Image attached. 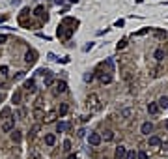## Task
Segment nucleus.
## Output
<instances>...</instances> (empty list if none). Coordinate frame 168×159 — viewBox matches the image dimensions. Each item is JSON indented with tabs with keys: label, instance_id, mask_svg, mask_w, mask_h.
Listing matches in <instances>:
<instances>
[{
	"label": "nucleus",
	"instance_id": "4",
	"mask_svg": "<svg viewBox=\"0 0 168 159\" xmlns=\"http://www.w3.org/2000/svg\"><path fill=\"white\" fill-rule=\"evenodd\" d=\"M13 127H15V118H8V120L2 124V131H4V133H11Z\"/></svg>",
	"mask_w": 168,
	"mask_h": 159
},
{
	"label": "nucleus",
	"instance_id": "33",
	"mask_svg": "<svg viewBox=\"0 0 168 159\" xmlns=\"http://www.w3.org/2000/svg\"><path fill=\"white\" fill-rule=\"evenodd\" d=\"M0 73H2V75H8V66H2V67H0Z\"/></svg>",
	"mask_w": 168,
	"mask_h": 159
},
{
	"label": "nucleus",
	"instance_id": "31",
	"mask_svg": "<svg viewBox=\"0 0 168 159\" xmlns=\"http://www.w3.org/2000/svg\"><path fill=\"white\" fill-rule=\"evenodd\" d=\"M17 114H19V118H25V116H26V109H19Z\"/></svg>",
	"mask_w": 168,
	"mask_h": 159
},
{
	"label": "nucleus",
	"instance_id": "3",
	"mask_svg": "<svg viewBox=\"0 0 168 159\" xmlns=\"http://www.w3.org/2000/svg\"><path fill=\"white\" fill-rule=\"evenodd\" d=\"M88 142H90L92 146H99V144L103 142V139H101V135H99V133H90Z\"/></svg>",
	"mask_w": 168,
	"mask_h": 159
},
{
	"label": "nucleus",
	"instance_id": "2",
	"mask_svg": "<svg viewBox=\"0 0 168 159\" xmlns=\"http://www.w3.org/2000/svg\"><path fill=\"white\" fill-rule=\"evenodd\" d=\"M71 34H73V28H65V25H60V26H58V38H65V39H69Z\"/></svg>",
	"mask_w": 168,
	"mask_h": 159
},
{
	"label": "nucleus",
	"instance_id": "39",
	"mask_svg": "<svg viewBox=\"0 0 168 159\" xmlns=\"http://www.w3.org/2000/svg\"><path fill=\"white\" fill-rule=\"evenodd\" d=\"M6 19H8V17H6V15H0V22H4V21H6Z\"/></svg>",
	"mask_w": 168,
	"mask_h": 159
},
{
	"label": "nucleus",
	"instance_id": "13",
	"mask_svg": "<svg viewBox=\"0 0 168 159\" xmlns=\"http://www.w3.org/2000/svg\"><path fill=\"white\" fill-rule=\"evenodd\" d=\"M159 110H161L159 103H148V112H150V114H157Z\"/></svg>",
	"mask_w": 168,
	"mask_h": 159
},
{
	"label": "nucleus",
	"instance_id": "40",
	"mask_svg": "<svg viewBox=\"0 0 168 159\" xmlns=\"http://www.w3.org/2000/svg\"><path fill=\"white\" fill-rule=\"evenodd\" d=\"M67 159H77V155H73V153H69V157Z\"/></svg>",
	"mask_w": 168,
	"mask_h": 159
},
{
	"label": "nucleus",
	"instance_id": "22",
	"mask_svg": "<svg viewBox=\"0 0 168 159\" xmlns=\"http://www.w3.org/2000/svg\"><path fill=\"white\" fill-rule=\"evenodd\" d=\"M56 114H58V112H54V110H51V112H49V114H47V118H45V122H47V124H51V122H54V118H56Z\"/></svg>",
	"mask_w": 168,
	"mask_h": 159
},
{
	"label": "nucleus",
	"instance_id": "5",
	"mask_svg": "<svg viewBox=\"0 0 168 159\" xmlns=\"http://www.w3.org/2000/svg\"><path fill=\"white\" fill-rule=\"evenodd\" d=\"M140 133H142V135H148V137H150V135L153 133V124H151V122H144L142 127H140Z\"/></svg>",
	"mask_w": 168,
	"mask_h": 159
},
{
	"label": "nucleus",
	"instance_id": "25",
	"mask_svg": "<svg viewBox=\"0 0 168 159\" xmlns=\"http://www.w3.org/2000/svg\"><path fill=\"white\" fill-rule=\"evenodd\" d=\"M53 84H54L53 75H47V77H45V86H53Z\"/></svg>",
	"mask_w": 168,
	"mask_h": 159
},
{
	"label": "nucleus",
	"instance_id": "18",
	"mask_svg": "<svg viewBox=\"0 0 168 159\" xmlns=\"http://www.w3.org/2000/svg\"><path fill=\"white\" fill-rule=\"evenodd\" d=\"M34 15H36V17H43V19H47V15H45V8H43V6H37V8L34 10Z\"/></svg>",
	"mask_w": 168,
	"mask_h": 159
},
{
	"label": "nucleus",
	"instance_id": "9",
	"mask_svg": "<svg viewBox=\"0 0 168 159\" xmlns=\"http://www.w3.org/2000/svg\"><path fill=\"white\" fill-rule=\"evenodd\" d=\"M36 56H37V54H36L34 51H26V53H25V62H26V64H34V62L37 60Z\"/></svg>",
	"mask_w": 168,
	"mask_h": 159
},
{
	"label": "nucleus",
	"instance_id": "30",
	"mask_svg": "<svg viewBox=\"0 0 168 159\" xmlns=\"http://www.w3.org/2000/svg\"><path fill=\"white\" fill-rule=\"evenodd\" d=\"M136 159H148V153L146 152H138L136 153Z\"/></svg>",
	"mask_w": 168,
	"mask_h": 159
},
{
	"label": "nucleus",
	"instance_id": "8",
	"mask_svg": "<svg viewBox=\"0 0 168 159\" xmlns=\"http://www.w3.org/2000/svg\"><path fill=\"white\" fill-rule=\"evenodd\" d=\"M99 81H101L103 84H110V82H112V75H110V71H103V73H99Z\"/></svg>",
	"mask_w": 168,
	"mask_h": 159
},
{
	"label": "nucleus",
	"instance_id": "17",
	"mask_svg": "<svg viewBox=\"0 0 168 159\" xmlns=\"http://www.w3.org/2000/svg\"><path fill=\"white\" fill-rule=\"evenodd\" d=\"M34 118H36V120H43V118H45V112H43L39 107L34 109Z\"/></svg>",
	"mask_w": 168,
	"mask_h": 159
},
{
	"label": "nucleus",
	"instance_id": "41",
	"mask_svg": "<svg viewBox=\"0 0 168 159\" xmlns=\"http://www.w3.org/2000/svg\"><path fill=\"white\" fill-rule=\"evenodd\" d=\"M4 101V94H0V103H2Z\"/></svg>",
	"mask_w": 168,
	"mask_h": 159
},
{
	"label": "nucleus",
	"instance_id": "27",
	"mask_svg": "<svg viewBox=\"0 0 168 159\" xmlns=\"http://www.w3.org/2000/svg\"><path fill=\"white\" fill-rule=\"evenodd\" d=\"M37 133H39V124H36V125L32 127V131H30V137H36Z\"/></svg>",
	"mask_w": 168,
	"mask_h": 159
},
{
	"label": "nucleus",
	"instance_id": "37",
	"mask_svg": "<svg viewBox=\"0 0 168 159\" xmlns=\"http://www.w3.org/2000/svg\"><path fill=\"white\" fill-rule=\"evenodd\" d=\"M22 77H25V71H19V73L15 75V79H22Z\"/></svg>",
	"mask_w": 168,
	"mask_h": 159
},
{
	"label": "nucleus",
	"instance_id": "36",
	"mask_svg": "<svg viewBox=\"0 0 168 159\" xmlns=\"http://www.w3.org/2000/svg\"><path fill=\"white\" fill-rule=\"evenodd\" d=\"M92 79H93V75H92V73H88V75H84V81H86V82H90Z\"/></svg>",
	"mask_w": 168,
	"mask_h": 159
},
{
	"label": "nucleus",
	"instance_id": "19",
	"mask_svg": "<svg viewBox=\"0 0 168 159\" xmlns=\"http://www.w3.org/2000/svg\"><path fill=\"white\" fill-rule=\"evenodd\" d=\"M159 107L161 109H168V96H162V97H159Z\"/></svg>",
	"mask_w": 168,
	"mask_h": 159
},
{
	"label": "nucleus",
	"instance_id": "42",
	"mask_svg": "<svg viewBox=\"0 0 168 159\" xmlns=\"http://www.w3.org/2000/svg\"><path fill=\"white\" fill-rule=\"evenodd\" d=\"M164 127H166V131H168V120H166V122H164Z\"/></svg>",
	"mask_w": 168,
	"mask_h": 159
},
{
	"label": "nucleus",
	"instance_id": "29",
	"mask_svg": "<svg viewBox=\"0 0 168 159\" xmlns=\"http://www.w3.org/2000/svg\"><path fill=\"white\" fill-rule=\"evenodd\" d=\"M71 150V141H64V152H69Z\"/></svg>",
	"mask_w": 168,
	"mask_h": 159
},
{
	"label": "nucleus",
	"instance_id": "1",
	"mask_svg": "<svg viewBox=\"0 0 168 159\" xmlns=\"http://www.w3.org/2000/svg\"><path fill=\"white\" fill-rule=\"evenodd\" d=\"M86 105L90 110H99L101 109V101H99V96L97 94H90L88 99H86Z\"/></svg>",
	"mask_w": 168,
	"mask_h": 159
},
{
	"label": "nucleus",
	"instance_id": "24",
	"mask_svg": "<svg viewBox=\"0 0 168 159\" xmlns=\"http://www.w3.org/2000/svg\"><path fill=\"white\" fill-rule=\"evenodd\" d=\"M153 56H155V60H159V62H161V60H162V58H164V51H162V49H157V51H155V54H153Z\"/></svg>",
	"mask_w": 168,
	"mask_h": 159
},
{
	"label": "nucleus",
	"instance_id": "14",
	"mask_svg": "<svg viewBox=\"0 0 168 159\" xmlns=\"http://www.w3.org/2000/svg\"><path fill=\"white\" fill-rule=\"evenodd\" d=\"M162 142H161V139L157 137V135H150V146L151 148H155V146H161Z\"/></svg>",
	"mask_w": 168,
	"mask_h": 159
},
{
	"label": "nucleus",
	"instance_id": "23",
	"mask_svg": "<svg viewBox=\"0 0 168 159\" xmlns=\"http://www.w3.org/2000/svg\"><path fill=\"white\" fill-rule=\"evenodd\" d=\"M10 112H11V109H10V107H4L2 110H0V118H8Z\"/></svg>",
	"mask_w": 168,
	"mask_h": 159
},
{
	"label": "nucleus",
	"instance_id": "38",
	"mask_svg": "<svg viewBox=\"0 0 168 159\" xmlns=\"http://www.w3.org/2000/svg\"><path fill=\"white\" fill-rule=\"evenodd\" d=\"M161 146H162V150H168V141H166V142H162Z\"/></svg>",
	"mask_w": 168,
	"mask_h": 159
},
{
	"label": "nucleus",
	"instance_id": "7",
	"mask_svg": "<svg viewBox=\"0 0 168 159\" xmlns=\"http://www.w3.org/2000/svg\"><path fill=\"white\" fill-rule=\"evenodd\" d=\"M65 92H67L65 81H58V82H56V88H54V94H65Z\"/></svg>",
	"mask_w": 168,
	"mask_h": 159
},
{
	"label": "nucleus",
	"instance_id": "26",
	"mask_svg": "<svg viewBox=\"0 0 168 159\" xmlns=\"http://www.w3.org/2000/svg\"><path fill=\"white\" fill-rule=\"evenodd\" d=\"M119 114H122V116H123V118H129V116H131V114H133V110H131V109H123V110H122V112H119Z\"/></svg>",
	"mask_w": 168,
	"mask_h": 159
},
{
	"label": "nucleus",
	"instance_id": "35",
	"mask_svg": "<svg viewBox=\"0 0 168 159\" xmlns=\"http://www.w3.org/2000/svg\"><path fill=\"white\" fill-rule=\"evenodd\" d=\"M8 41V36H4V34H0V45H2V43H6Z\"/></svg>",
	"mask_w": 168,
	"mask_h": 159
},
{
	"label": "nucleus",
	"instance_id": "20",
	"mask_svg": "<svg viewBox=\"0 0 168 159\" xmlns=\"http://www.w3.org/2000/svg\"><path fill=\"white\" fill-rule=\"evenodd\" d=\"M101 139H103V141H112V139H114V133H112L110 129H107V131L101 135Z\"/></svg>",
	"mask_w": 168,
	"mask_h": 159
},
{
	"label": "nucleus",
	"instance_id": "16",
	"mask_svg": "<svg viewBox=\"0 0 168 159\" xmlns=\"http://www.w3.org/2000/svg\"><path fill=\"white\" fill-rule=\"evenodd\" d=\"M11 101H13L15 105H21V101H22V94L19 92V90H17V92H15V94L11 96Z\"/></svg>",
	"mask_w": 168,
	"mask_h": 159
},
{
	"label": "nucleus",
	"instance_id": "15",
	"mask_svg": "<svg viewBox=\"0 0 168 159\" xmlns=\"http://www.w3.org/2000/svg\"><path fill=\"white\" fill-rule=\"evenodd\" d=\"M69 127H71V125H69L67 122H58V125H56V131H58V133H64V131H67Z\"/></svg>",
	"mask_w": 168,
	"mask_h": 159
},
{
	"label": "nucleus",
	"instance_id": "21",
	"mask_svg": "<svg viewBox=\"0 0 168 159\" xmlns=\"http://www.w3.org/2000/svg\"><path fill=\"white\" fill-rule=\"evenodd\" d=\"M21 139H22L21 131H11V141H13V142H21Z\"/></svg>",
	"mask_w": 168,
	"mask_h": 159
},
{
	"label": "nucleus",
	"instance_id": "32",
	"mask_svg": "<svg viewBox=\"0 0 168 159\" xmlns=\"http://www.w3.org/2000/svg\"><path fill=\"white\" fill-rule=\"evenodd\" d=\"M125 45H127V39H122V41H119V43H118V49H123V47H125Z\"/></svg>",
	"mask_w": 168,
	"mask_h": 159
},
{
	"label": "nucleus",
	"instance_id": "28",
	"mask_svg": "<svg viewBox=\"0 0 168 159\" xmlns=\"http://www.w3.org/2000/svg\"><path fill=\"white\" fill-rule=\"evenodd\" d=\"M28 159H41V155H39L37 152H30V153H28Z\"/></svg>",
	"mask_w": 168,
	"mask_h": 159
},
{
	"label": "nucleus",
	"instance_id": "11",
	"mask_svg": "<svg viewBox=\"0 0 168 159\" xmlns=\"http://www.w3.org/2000/svg\"><path fill=\"white\" fill-rule=\"evenodd\" d=\"M45 144H47V146H54V144H56V135H53V133L45 135Z\"/></svg>",
	"mask_w": 168,
	"mask_h": 159
},
{
	"label": "nucleus",
	"instance_id": "6",
	"mask_svg": "<svg viewBox=\"0 0 168 159\" xmlns=\"http://www.w3.org/2000/svg\"><path fill=\"white\" fill-rule=\"evenodd\" d=\"M114 157H116V159H127V148H125V146H118Z\"/></svg>",
	"mask_w": 168,
	"mask_h": 159
},
{
	"label": "nucleus",
	"instance_id": "10",
	"mask_svg": "<svg viewBox=\"0 0 168 159\" xmlns=\"http://www.w3.org/2000/svg\"><path fill=\"white\" fill-rule=\"evenodd\" d=\"M25 88H26V92L34 94V92H36V81H34V79H28V81H25Z\"/></svg>",
	"mask_w": 168,
	"mask_h": 159
},
{
	"label": "nucleus",
	"instance_id": "12",
	"mask_svg": "<svg viewBox=\"0 0 168 159\" xmlns=\"http://www.w3.org/2000/svg\"><path fill=\"white\" fill-rule=\"evenodd\" d=\"M67 110H69V105L67 103H60V107H58V116H65L67 114Z\"/></svg>",
	"mask_w": 168,
	"mask_h": 159
},
{
	"label": "nucleus",
	"instance_id": "34",
	"mask_svg": "<svg viewBox=\"0 0 168 159\" xmlns=\"http://www.w3.org/2000/svg\"><path fill=\"white\" fill-rule=\"evenodd\" d=\"M127 159H136V153L135 152H127Z\"/></svg>",
	"mask_w": 168,
	"mask_h": 159
}]
</instances>
